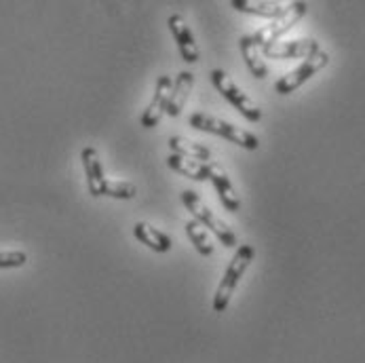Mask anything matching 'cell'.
<instances>
[{
  "instance_id": "cell-1",
  "label": "cell",
  "mask_w": 365,
  "mask_h": 363,
  "mask_svg": "<svg viewBox=\"0 0 365 363\" xmlns=\"http://www.w3.org/2000/svg\"><path fill=\"white\" fill-rule=\"evenodd\" d=\"M254 256H256V247L250 245V243H243L237 247L235 256L230 260L215 294H213V311L215 312H224L228 309L230 300H232V294L241 281V277L245 275V270L250 268V264L254 262Z\"/></svg>"
},
{
  "instance_id": "cell-2",
  "label": "cell",
  "mask_w": 365,
  "mask_h": 363,
  "mask_svg": "<svg viewBox=\"0 0 365 363\" xmlns=\"http://www.w3.org/2000/svg\"><path fill=\"white\" fill-rule=\"evenodd\" d=\"M188 123L199 131L220 136V138H224V140H228V142H232V144H237V146H241L245 150H258L260 148L258 136H254L252 131L241 129V127H237L232 123H226V121H222L217 116H211V114H205V112H195V114H190Z\"/></svg>"
},
{
  "instance_id": "cell-3",
  "label": "cell",
  "mask_w": 365,
  "mask_h": 363,
  "mask_svg": "<svg viewBox=\"0 0 365 363\" xmlns=\"http://www.w3.org/2000/svg\"><path fill=\"white\" fill-rule=\"evenodd\" d=\"M182 203H184V208L192 213V220H197L201 226H207L209 230L220 239V243H222L226 250L237 247V235L230 230V226H228L222 218H217V215L213 213V209H209L207 205H205V201H203L195 190H184V193H182Z\"/></svg>"
},
{
  "instance_id": "cell-4",
  "label": "cell",
  "mask_w": 365,
  "mask_h": 363,
  "mask_svg": "<svg viewBox=\"0 0 365 363\" xmlns=\"http://www.w3.org/2000/svg\"><path fill=\"white\" fill-rule=\"evenodd\" d=\"M209 78H211V85L215 87V91L228 102V104H232L247 121H252V123H260L262 121V110L258 108V104L224 72V70H220V68H215V70H211L209 72Z\"/></svg>"
},
{
  "instance_id": "cell-5",
  "label": "cell",
  "mask_w": 365,
  "mask_h": 363,
  "mask_svg": "<svg viewBox=\"0 0 365 363\" xmlns=\"http://www.w3.org/2000/svg\"><path fill=\"white\" fill-rule=\"evenodd\" d=\"M307 9H309L307 2H289V9H287L285 15H281V17L274 19L272 24L264 26L258 32L252 34L254 45H256L258 49H262V47H266V45L279 43V39H281L283 34H287V32L307 15Z\"/></svg>"
},
{
  "instance_id": "cell-6",
  "label": "cell",
  "mask_w": 365,
  "mask_h": 363,
  "mask_svg": "<svg viewBox=\"0 0 365 363\" xmlns=\"http://www.w3.org/2000/svg\"><path fill=\"white\" fill-rule=\"evenodd\" d=\"M327 63H329V53L319 49V51L314 53V55H311L309 59H304L302 66H298V68L292 70L289 74L281 76V78L274 83V91H277L279 96H289V93H294L298 87H302L307 81H311L314 74H319Z\"/></svg>"
},
{
  "instance_id": "cell-7",
  "label": "cell",
  "mask_w": 365,
  "mask_h": 363,
  "mask_svg": "<svg viewBox=\"0 0 365 363\" xmlns=\"http://www.w3.org/2000/svg\"><path fill=\"white\" fill-rule=\"evenodd\" d=\"M205 169H207V180L213 184L222 205L228 209L230 213H237L241 209V199L230 182V175L228 171L224 169V165H220L217 160H209L205 163Z\"/></svg>"
},
{
  "instance_id": "cell-8",
  "label": "cell",
  "mask_w": 365,
  "mask_h": 363,
  "mask_svg": "<svg viewBox=\"0 0 365 363\" xmlns=\"http://www.w3.org/2000/svg\"><path fill=\"white\" fill-rule=\"evenodd\" d=\"M167 26H169V30H171V34H173V39H175V45H178V49H180L182 59H184L186 63H197V61L201 59V49H199V45H197V39H195L192 30H190L188 24L184 21V17L175 13V15H171V17L167 19Z\"/></svg>"
},
{
  "instance_id": "cell-9",
  "label": "cell",
  "mask_w": 365,
  "mask_h": 363,
  "mask_svg": "<svg viewBox=\"0 0 365 363\" xmlns=\"http://www.w3.org/2000/svg\"><path fill=\"white\" fill-rule=\"evenodd\" d=\"M321 49L319 41L314 39H300V41H283V43H272L262 47V55L270 59H298L304 57L309 59L311 55Z\"/></svg>"
},
{
  "instance_id": "cell-10",
  "label": "cell",
  "mask_w": 365,
  "mask_h": 363,
  "mask_svg": "<svg viewBox=\"0 0 365 363\" xmlns=\"http://www.w3.org/2000/svg\"><path fill=\"white\" fill-rule=\"evenodd\" d=\"M81 160H83V167H85V173H87L89 195H91L93 199L106 197L108 178H106L104 165H102V158L98 155V150H96L93 146H85L83 153H81Z\"/></svg>"
},
{
  "instance_id": "cell-11",
  "label": "cell",
  "mask_w": 365,
  "mask_h": 363,
  "mask_svg": "<svg viewBox=\"0 0 365 363\" xmlns=\"http://www.w3.org/2000/svg\"><path fill=\"white\" fill-rule=\"evenodd\" d=\"M171 87H173V83H171V78H169L167 74L158 76L157 87H155V96H153V102L148 104V108L144 110V114H142V118H140V123H142V127H144V129H153V127H157L158 125L160 116L165 114L167 104H169Z\"/></svg>"
},
{
  "instance_id": "cell-12",
  "label": "cell",
  "mask_w": 365,
  "mask_h": 363,
  "mask_svg": "<svg viewBox=\"0 0 365 363\" xmlns=\"http://www.w3.org/2000/svg\"><path fill=\"white\" fill-rule=\"evenodd\" d=\"M195 85V74L192 72H180L173 87H171V96H169V104L165 114H169L171 118H178L184 110V106L188 102V96L192 91Z\"/></svg>"
},
{
  "instance_id": "cell-13",
  "label": "cell",
  "mask_w": 365,
  "mask_h": 363,
  "mask_svg": "<svg viewBox=\"0 0 365 363\" xmlns=\"http://www.w3.org/2000/svg\"><path fill=\"white\" fill-rule=\"evenodd\" d=\"M133 235L140 243H144L146 247H150L157 254H167L171 250V237L163 230H158L157 226L148 224V222H138L133 226Z\"/></svg>"
},
{
  "instance_id": "cell-14",
  "label": "cell",
  "mask_w": 365,
  "mask_h": 363,
  "mask_svg": "<svg viewBox=\"0 0 365 363\" xmlns=\"http://www.w3.org/2000/svg\"><path fill=\"white\" fill-rule=\"evenodd\" d=\"M230 6L237 9V11H241V13L260 15V17H270V19H279V17L285 15L287 9H289V4H283V2H268V0H232Z\"/></svg>"
},
{
  "instance_id": "cell-15",
  "label": "cell",
  "mask_w": 365,
  "mask_h": 363,
  "mask_svg": "<svg viewBox=\"0 0 365 363\" xmlns=\"http://www.w3.org/2000/svg\"><path fill=\"white\" fill-rule=\"evenodd\" d=\"M169 148L173 150V155L195 158V160H201V163L213 160V153L209 150L207 146H203L199 142H192L188 138H182V136H171L169 138Z\"/></svg>"
},
{
  "instance_id": "cell-16",
  "label": "cell",
  "mask_w": 365,
  "mask_h": 363,
  "mask_svg": "<svg viewBox=\"0 0 365 363\" xmlns=\"http://www.w3.org/2000/svg\"><path fill=\"white\" fill-rule=\"evenodd\" d=\"M167 165L175 173H180V175H184V178H188L192 182H205L207 180V169H205V163H201V160L186 158V156L180 155H171L167 156Z\"/></svg>"
},
{
  "instance_id": "cell-17",
  "label": "cell",
  "mask_w": 365,
  "mask_h": 363,
  "mask_svg": "<svg viewBox=\"0 0 365 363\" xmlns=\"http://www.w3.org/2000/svg\"><path fill=\"white\" fill-rule=\"evenodd\" d=\"M241 53H243V59H245L250 72H252L256 78H266V76H268V66H266L264 59H262L260 49L254 45L252 34H243V36H241Z\"/></svg>"
},
{
  "instance_id": "cell-18",
  "label": "cell",
  "mask_w": 365,
  "mask_h": 363,
  "mask_svg": "<svg viewBox=\"0 0 365 363\" xmlns=\"http://www.w3.org/2000/svg\"><path fill=\"white\" fill-rule=\"evenodd\" d=\"M186 235H188V239L192 241L195 250H197L201 256L211 258V256L215 254V250H213V243H211V239H209L207 230H205L197 220L186 222Z\"/></svg>"
},
{
  "instance_id": "cell-19",
  "label": "cell",
  "mask_w": 365,
  "mask_h": 363,
  "mask_svg": "<svg viewBox=\"0 0 365 363\" xmlns=\"http://www.w3.org/2000/svg\"><path fill=\"white\" fill-rule=\"evenodd\" d=\"M138 195V188L133 182H125V180H108L106 184V197H112V199H123V201H129V199H135Z\"/></svg>"
},
{
  "instance_id": "cell-20",
  "label": "cell",
  "mask_w": 365,
  "mask_h": 363,
  "mask_svg": "<svg viewBox=\"0 0 365 363\" xmlns=\"http://www.w3.org/2000/svg\"><path fill=\"white\" fill-rule=\"evenodd\" d=\"M28 264V254L26 252H0V268H19Z\"/></svg>"
}]
</instances>
